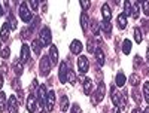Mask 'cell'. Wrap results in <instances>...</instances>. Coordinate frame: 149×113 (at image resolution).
<instances>
[{
	"label": "cell",
	"instance_id": "49",
	"mask_svg": "<svg viewBox=\"0 0 149 113\" xmlns=\"http://www.w3.org/2000/svg\"><path fill=\"white\" fill-rule=\"evenodd\" d=\"M112 113H121V109H119V107H113V110H112Z\"/></svg>",
	"mask_w": 149,
	"mask_h": 113
},
{
	"label": "cell",
	"instance_id": "45",
	"mask_svg": "<svg viewBox=\"0 0 149 113\" xmlns=\"http://www.w3.org/2000/svg\"><path fill=\"white\" fill-rule=\"evenodd\" d=\"M30 34H31V31L29 30V27H27V28H24V30H22V33H21V36H22V39H27V37H29Z\"/></svg>",
	"mask_w": 149,
	"mask_h": 113
},
{
	"label": "cell",
	"instance_id": "12",
	"mask_svg": "<svg viewBox=\"0 0 149 113\" xmlns=\"http://www.w3.org/2000/svg\"><path fill=\"white\" fill-rule=\"evenodd\" d=\"M8 112L9 113H18V100L15 95H10L8 100Z\"/></svg>",
	"mask_w": 149,
	"mask_h": 113
},
{
	"label": "cell",
	"instance_id": "1",
	"mask_svg": "<svg viewBox=\"0 0 149 113\" xmlns=\"http://www.w3.org/2000/svg\"><path fill=\"white\" fill-rule=\"evenodd\" d=\"M51 69H52V62L49 60L48 55H43L40 58V62H39V70H40V74L42 76H48L51 73Z\"/></svg>",
	"mask_w": 149,
	"mask_h": 113
},
{
	"label": "cell",
	"instance_id": "8",
	"mask_svg": "<svg viewBox=\"0 0 149 113\" xmlns=\"http://www.w3.org/2000/svg\"><path fill=\"white\" fill-rule=\"evenodd\" d=\"M9 34H10V26L8 22H5L2 28H0V42H3V43L9 42Z\"/></svg>",
	"mask_w": 149,
	"mask_h": 113
},
{
	"label": "cell",
	"instance_id": "17",
	"mask_svg": "<svg viewBox=\"0 0 149 113\" xmlns=\"http://www.w3.org/2000/svg\"><path fill=\"white\" fill-rule=\"evenodd\" d=\"M130 17L137 19L140 17V5L139 3H131V10H130Z\"/></svg>",
	"mask_w": 149,
	"mask_h": 113
},
{
	"label": "cell",
	"instance_id": "33",
	"mask_svg": "<svg viewBox=\"0 0 149 113\" xmlns=\"http://www.w3.org/2000/svg\"><path fill=\"white\" fill-rule=\"evenodd\" d=\"M134 40L137 43H142V31H140V28H134Z\"/></svg>",
	"mask_w": 149,
	"mask_h": 113
},
{
	"label": "cell",
	"instance_id": "46",
	"mask_svg": "<svg viewBox=\"0 0 149 113\" xmlns=\"http://www.w3.org/2000/svg\"><path fill=\"white\" fill-rule=\"evenodd\" d=\"M70 113H81V107H79V104L74 103V104L72 106V112H70Z\"/></svg>",
	"mask_w": 149,
	"mask_h": 113
},
{
	"label": "cell",
	"instance_id": "9",
	"mask_svg": "<svg viewBox=\"0 0 149 113\" xmlns=\"http://www.w3.org/2000/svg\"><path fill=\"white\" fill-rule=\"evenodd\" d=\"M29 60H30V48H29V45L22 43V46H21V55H19V61H21V64L24 66L26 62H29Z\"/></svg>",
	"mask_w": 149,
	"mask_h": 113
},
{
	"label": "cell",
	"instance_id": "44",
	"mask_svg": "<svg viewBox=\"0 0 149 113\" xmlns=\"http://www.w3.org/2000/svg\"><path fill=\"white\" fill-rule=\"evenodd\" d=\"M143 12L146 17H149V0L148 2H143Z\"/></svg>",
	"mask_w": 149,
	"mask_h": 113
},
{
	"label": "cell",
	"instance_id": "39",
	"mask_svg": "<svg viewBox=\"0 0 149 113\" xmlns=\"http://www.w3.org/2000/svg\"><path fill=\"white\" fill-rule=\"evenodd\" d=\"M27 5H30V8H31L33 10H37V9H39V2H37V0H31V2H29Z\"/></svg>",
	"mask_w": 149,
	"mask_h": 113
},
{
	"label": "cell",
	"instance_id": "3",
	"mask_svg": "<svg viewBox=\"0 0 149 113\" xmlns=\"http://www.w3.org/2000/svg\"><path fill=\"white\" fill-rule=\"evenodd\" d=\"M39 42L42 46H48L51 45L52 42V34H51V30H49L48 27H43L40 30V34H39Z\"/></svg>",
	"mask_w": 149,
	"mask_h": 113
},
{
	"label": "cell",
	"instance_id": "35",
	"mask_svg": "<svg viewBox=\"0 0 149 113\" xmlns=\"http://www.w3.org/2000/svg\"><path fill=\"white\" fill-rule=\"evenodd\" d=\"M67 80H69V82H72V83L76 82V74H74V71H73V70H69V73H67Z\"/></svg>",
	"mask_w": 149,
	"mask_h": 113
},
{
	"label": "cell",
	"instance_id": "25",
	"mask_svg": "<svg viewBox=\"0 0 149 113\" xmlns=\"http://www.w3.org/2000/svg\"><path fill=\"white\" fill-rule=\"evenodd\" d=\"M131 95H133V100L136 101V104L142 103V97H140V92H139L137 88H133V89H131Z\"/></svg>",
	"mask_w": 149,
	"mask_h": 113
},
{
	"label": "cell",
	"instance_id": "37",
	"mask_svg": "<svg viewBox=\"0 0 149 113\" xmlns=\"http://www.w3.org/2000/svg\"><path fill=\"white\" fill-rule=\"evenodd\" d=\"M94 39H88V45H86V49H88V52H93L94 54V51H95V48H94Z\"/></svg>",
	"mask_w": 149,
	"mask_h": 113
},
{
	"label": "cell",
	"instance_id": "27",
	"mask_svg": "<svg viewBox=\"0 0 149 113\" xmlns=\"http://www.w3.org/2000/svg\"><path fill=\"white\" fill-rule=\"evenodd\" d=\"M139 83H140V76H139L137 73H133L131 76H130V85L136 88V86H137Z\"/></svg>",
	"mask_w": 149,
	"mask_h": 113
},
{
	"label": "cell",
	"instance_id": "38",
	"mask_svg": "<svg viewBox=\"0 0 149 113\" xmlns=\"http://www.w3.org/2000/svg\"><path fill=\"white\" fill-rule=\"evenodd\" d=\"M0 55H2V58H9V55H10V51H9V48H3L2 51H0Z\"/></svg>",
	"mask_w": 149,
	"mask_h": 113
},
{
	"label": "cell",
	"instance_id": "19",
	"mask_svg": "<svg viewBox=\"0 0 149 113\" xmlns=\"http://www.w3.org/2000/svg\"><path fill=\"white\" fill-rule=\"evenodd\" d=\"M12 69H14V71H15V74H17V78H18V76H21V74H22V69H24V66L21 64V61H19V60H15L14 62H12Z\"/></svg>",
	"mask_w": 149,
	"mask_h": 113
},
{
	"label": "cell",
	"instance_id": "34",
	"mask_svg": "<svg viewBox=\"0 0 149 113\" xmlns=\"http://www.w3.org/2000/svg\"><path fill=\"white\" fill-rule=\"evenodd\" d=\"M91 30H93L94 34H98V31H100V26H98V22L95 19L91 21Z\"/></svg>",
	"mask_w": 149,
	"mask_h": 113
},
{
	"label": "cell",
	"instance_id": "40",
	"mask_svg": "<svg viewBox=\"0 0 149 113\" xmlns=\"http://www.w3.org/2000/svg\"><path fill=\"white\" fill-rule=\"evenodd\" d=\"M79 3H81V6H82V9H84V10H86V9H88V8L91 6V2H90V0H85V2H84V0H81Z\"/></svg>",
	"mask_w": 149,
	"mask_h": 113
},
{
	"label": "cell",
	"instance_id": "36",
	"mask_svg": "<svg viewBox=\"0 0 149 113\" xmlns=\"http://www.w3.org/2000/svg\"><path fill=\"white\" fill-rule=\"evenodd\" d=\"M10 86L14 88V89H21V85H19V79L18 78H15V79H12V82H10Z\"/></svg>",
	"mask_w": 149,
	"mask_h": 113
},
{
	"label": "cell",
	"instance_id": "21",
	"mask_svg": "<svg viewBox=\"0 0 149 113\" xmlns=\"http://www.w3.org/2000/svg\"><path fill=\"white\" fill-rule=\"evenodd\" d=\"M112 101H113V104H115V107H119L121 106V95L116 92V89H115V86H112Z\"/></svg>",
	"mask_w": 149,
	"mask_h": 113
},
{
	"label": "cell",
	"instance_id": "22",
	"mask_svg": "<svg viewBox=\"0 0 149 113\" xmlns=\"http://www.w3.org/2000/svg\"><path fill=\"white\" fill-rule=\"evenodd\" d=\"M115 85L119 86V88H122L124 85H125V74H124L122 71H119V73L116 74V78H115Z\"/></svg>",
	"mask_w": 149,
	"mask_h": 113
},
{
	"label": "cell",
	"instance_id": "53",
	"mask_svg": "<svg viewBox=\"0 0 149 113\" xmlns=\"http://www.w3.org/2000/svg\"><path fill=\"white\" fill-rule=\"evenodd\" d=\"M3 15V8H2V5H0V17Z\"/></svg>",
	"mask_w": 149,
	"mask_h": 113
},
{
	"label": "cell",
	"instance_id": "5",
	"mask_svg": "<svg viewBox=\"0 0 149 113\" xmlns=\"http://www.w3.org/2000/svg\"><path fill=\"white\" fill-rule=\"evenodd\" d=\"M78 69H79V73L84 76V74L90 70V61H88V58L84 57V55H79V58H78Z\"/></svg>",
	"mask_w": 149,
	"mask_h": 113
},
{
	"label": "cell",
	"instance_id": "23",
	"mask_svg": "<svg viewBox=\"0 0 149 113\" xmlns=\"http://www.w3.org/2000/svg\"><path fill=\"white\" fill-rule=\"evenodd\" d=\"M31 49H33V52L36 54V55H39L40 54V49H42V45H40V42H39V39H34L33 42H31Z\"/></svg>",
	"mask_w": 149,
	"mask_h": 113
},
{
	"label": "cell",
	"instance_id": "6",
	"mask_svg": "<svg viewBox=\"0 0 149 113\" xmlns=\"http://www.w3.org/2000/svg\"><path fill=\"white\" fill-rule=\"evenodd\" d=\"M46 95H48V88H46V85H40L39 89H37V104L45 106Z\"/></svg>",
	"mask_w": 149,
	"mask_h": 113
},
{
	"label": "cell",
	"instance_id": "7",
	"mask_svg": "<svg viewBox=\"0 0 149 113\" xmlns=\"http://www.w3.org/2000/svg\"><path fill=\"white\" fill-rule=\"evenodd\" d=\"M26 106H27V110H29L30 113H36V112H37V100H36V95H34V94H30V95L27 97Z\"/></svg>",
	"mask_w": 149,
	"mask_h": 113
},
{
	"label": "cell",
	"instance_id": "30",
	"mask_svg": "<svg viewBox=\"0 0 149 113\" xmlns=\"http://www.w3.org/2000/svg\"><path fill=\"white\" fill-rule=\"evenodd\" d=\"M6 107V95L3 91H0V112H3Z\"/></svg>",
	"mask_w": 149,
	"mask_h": 113
},
{
	"label": "cell",
	"instance_id": "20",
	"mask_svg": "<svg viewBox=\"0 0 149 113\" xmlns=\"http://www.w3.org/2000/svg\"><path fill=\"white\" fill-rule=\"evenodd\" d=\"M102 14H103V19H104V21H110V18H112V10H110V8H109L107 3H104V5L102 6Z\"/></svg>",
	"mask_w": 149,
	"mask_h": 113
},
{
	"label": "cell",
	"instance_id": "2",
	"mask_svg": "<svg viewBox=\"0 0 149 113\" xmlns=\"http://www.w3.org/2000/svg\"><path fill=\"white\" fill-rule=\"evenodd\" d=\"M19 17L24 22H31V19L34 18L33 14L30 12V9H29V6H27V2H22L19 5Z\"/></svg>",
	"mask_w": 149,
	"mask_h": 113
},
{
	"label": "cell",
	"instance_id": "29",
	"mask_svg": "<svg viewBox=\"0 0 149 113\" xmlns=\"http://www.w3.org/2000/svg\"><path fill=\"white\" fill-rule=\"evenodd\" d=\"M102 28H103V31H104L107 36H110V34H112V26H110V21H103Z\"/></svg>",
	"mask_w": 149,
	"mask_h": 113
},
{
	"label": "cell",
	"instance_id": "52",
	"mask_svg": "<svg viewBox=\"0 0 149 113\" xmlns=\"http://www.w3.org/2000/svg\"><path fill=\"white\" fill-rule=\"evenodd\" d=\"M146 58H148V62H149V46H148V52H146Z\"/></svg>",
	"mask_w": 149,
	"mask_h": 113
},
{
	"label": "cell",
	"instance_id": "24",
	"mask_svg": "<svg viewBox=\"0 0 149 113\" xmlns=\"http://www.w3.org/2000/svg\"><path fill=\"white\" fill-rule=\"evenodd\" d=\"M122 52L125 54V55H128L131 52V40L125 39V40L122 42Z\"/></svg>",
	"mask_w": 149,
	"mask_h": 113
},
{
	"label": "cell",
	"instance_id": "54",
	"mask_svg": "<svg viewBox=\"0 0 149 113\" xmlns=\"http://www.w3.org/2000/svg\"><path fill=\"white\" fill-rule=\"evenodd\" d=\"M143 113H149V107H146V109H145V112H143Z\"/></svg>",
	"mask_w": 149,
	"mask_h": 113
},
{
	"label": "cell",
	"instance_id": "48",
	"mask_svg": "<svg viewBox=\"0 0 149 113\" xmlns=\"http://www.w3.org/2000/svg\"><path fill=\"white\" fill-rule=\"evenodd\" d=\"M31 91H34V89H39V83H37V80H33V83H31V88H30Z\"/></svg>",
	"mask_w": 149,
	"mask_h": 113
},
{
	"label": "cell",
	"instance_id": "41",
	"mask_svg": "<svg viewBox=\"0 0 149 113\" xmlns=\"http://www.w3.org/2000/svg\"><path fill=\"white\" fill-rule=\"evenodd\" d=\"M142 66V58L137 55V57H134V69H139Z\"/></svg>",
	"mask_w": 149,
	"mask_h": 113
},
{
	"label": "cell",
	"instance_id": "10",
	"mask_svg": "<svg viewBox=\"0 0 149 113\" xmlns=\"http://www.w3.org/2000/svg\"><path fill=\"white\" fill-rule=\"evenodd\" d=\"M55 106V92L54 91H48V95H46V101H45V107H46V112H51Z\"/></svg>",
	"mask_w": 149,
	"mask_h": 113
},
{
	"label": "cell",
	"instance_id": "51",
	"mask_svg": "<svg viewBox=\"0 0 149 113\" xmlns=\"http://www.w3.org/2000/svg\"><path fill=\"white\" fill-rule=\"evenodd\" d=\"M2 86H3V74L0 73V88H2Z\"/></svg>",
	"mask_w": 149,
	"mask_h": 113
},
{
	"label": "cell",
	"instance_id": "26",
	"mask_svg": "<svg viewBox=\"0 0 149 113\" xmlns=\"http://www.w3.org/2000/svg\"><path fill=\"white\" fill-rule=\"evenodd\" d=\"M81 27L84 31L88 28V15H86V12H82V15H81Z\"/></svg>",
	"mask_w": 149,
	"mask_h": 113
},
{
	"label": "cell",
	"instance_id": "50",
	"mask_svg": "<svg viewBox=\"0 0 149 113\" xmlns=\"http://www.w3.org/2000/svg\"><path fill=\"white\" fill-rule=\"evenodd\" d=\"M131 113H143V110H140V109L137 107V109H134V110H133Z\"/></svg>",
	"mask_w": 149,
	"mask_h": 113
},
{
	"label": "cell",
	"instance_id": "15",
	"mask_svg": "<svg viewBox=\"0 0 149 113\" xmlns=\"http://www.w3.org/2000/svg\"><path fill=\"white\" fill-rule=\"evenodd\" d=\"M82 88H84V94L85 95H91V92H93V80L88 79V78H85Z\"/></svg>",
	"mask_w": 149,
	"mask_h": 113
},
{
	"label": "cell",
	"instance_id": "16",
	"mask_svg": "<svg viewBox=\"0 0 149 113\" xmlns=\"http://www.w3.org/2000/svg\"><path fill=\"white\" fill-rule=\"evenodd\" d=\"M94 55H95V60H97V64L98 66H104V52L102 51L100 48H97L95 51H94Z\"/></svg>",
	"mask_w": 149,
	"mask_h": 113
},
{
	"label": "cell",
	"instance_id": "18",
	"mask_svg": "<svg viewBox=\"0 0 149 113\" xmlns=\"http://www.w3.org/2000/svg\"><path fill=\"white\" fill-rule=\"evenodd\" d=\"M116 24H118L119 30H124L127 27V15L125 14H119L118 18H116Z\"/></svg>",
	"mask_w": 149,
	"mask_h": 113
},
{
	"label": "cell",
	"instance_id": "42",
	"mask_svg": "<svg viewBox=\"0 0 149 113\" xmlns=\"http://www.w3.org/2000/svg\"><path fill=\"white\" fill-rule=\"evenodd\" d=\"M17 92H18V98H17L18 100V104L19 103H24V91L22 89H18Z\"/></svg>",
	"mask_w": 149,
	"mask_h": 113
},
{
	"label": "cell",
	"instance_id": "31",
	"mask_svg": "<svg viewBox=\"0 0 149 113\" xmlns=\"http://www.w3.org/2000/svg\"><path fill=\"white\" fill-rule=\"evenodd\" d=\"M143 97H145V101L149 104V82H145L143 85Z\"/></svg>",
	"mask_w": 149,
	"mask_h": 113
},
{
	"label": "cell",
	"instance_id": "14",
	"mask_svg": "<svg viewBox=\"0 0 149 113\" xmlns=\"http://www.w3.org/2000/svg\"><path fill=\"white\" fill-rule=\"evenodd\" d=\"M49 60L52 64H58V51L55 45H51V48H49Z\"/></svg>",
	"mask_w": 149,
	"mask_h": 113
},
{
	"label": "cell",
	"instance_id": "28",
	"mask_svg": "<svg viewBox=\"0 0 149 113\" xmlns=\"http://www.w3.org/2000/svg\"><path fill=\"white\" fill-rule=\"evenodd\" d=\"M8 24L10 26V30H15L17 28V19H15V17H14L12 12H9V15H8Z\"/></svg>",
	"mask_w": 149,
	"mask_h": 113
},
{
	"label": "cell",
	"instance_id": "43",
	"mask_svg": "<svg viewBox=\"0 0 149 113\" xmlns=\"http://www.w3.org/2000/svg\"><path fill=\"white\" fill-rule=\"evenodd\" d=\"M124 8H125V15L130 17V10H131V3L130 2H124Z\"/></svg>",
	"mask_w": 149,
	"mask_h": 113
},
{
	"label": "cell",
	"instance_id": "4",
	"mask_svg": "<svg viewBox=\"0 0 149 113\" xmlns=\"http://www.w3.org/2000/svg\"><path fill=\"white\" fill-rule=\"evenodd\" d=\"M104 94H106V85L104 83H100L97 88H95V92L93 95V104H98L104 98Z\"/></svg>",
	"mask_w": 149,
	"mask_h": 113
},
{
	"label": "cell",
	"instance_id": "11",
	"mask_svg": "<svg viewBox=\"0 0 149 113\" xmlns=\"http://www.w3.org/2000/svg\"><path fill=\"white\" fill-rule=\"evenodd\" d=\"M67 73H69V69H67V64L66 62H60V70H58V79L61 83H66L67 82Z\"/></svg>",
	"mask_w": 149,
	"mask_h": 113
},
{
	"label": "cell",
	"instance_id": "32",
	"mask_svg": "<svg viewBox=\"0 0 149 113\" xmlns=\"http://www.w3.org/2000/svg\"><path fill=\"white\" fill-rule=\"evenodd\" d=\"M60 101H61V112H66L67 107H69V98H67L66 95H63Z\"/></svg>",
	"mask_w": 149,
	"mask_h": 113
},
{
	"label": "cell",
	"instance_id": "55",
	"mask_svg": "<svg viewBox=\"0 0 149 113\" xmlns=\"http://www.w3.org/2000/svg\"><path fill=\"white\" fill-rule=\"evenodd\" d=\"M40 113H46V112H40Z\"/></svg>",
	"mask_w": 149,
	"mask_h": 113
},
{
	"label": "cell",
	"instance_id": "13",
	"mask_svg": "<svg viewBox=\"0 0 149 113\" xmlns=\"http://www.w3.org/2000/svg\"><path fill=\"white\" fill-rule=\"evenodd\" d=\"M82 48H84V45H82L81 40H73V42L70 43V52H72L73 55H79V54L82 52Z\"/></svg>",
	"mask_w": 149,
	"mask_h": 113
},
{
	"label": "cell",
	"instance_id": "47",
	"mask_svg": "<svg viewBox=\"0 0 149 113\" xmlns=\"http://www.w3.org/2000/svg\"><path fill=\"white\" fill-rule=\"evenodd\" d=\"M0 73H2L3 76H5V74H8V66H6V64H2V66H0Z\"/></svg>",
	"mask_w": 149,
	"mask_h": 113
}]
</instances>
